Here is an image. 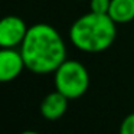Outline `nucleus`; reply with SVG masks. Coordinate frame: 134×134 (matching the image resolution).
Returning a JSON list of instances; mask_svg holds the SVG:
<instances>
[{
	"instance_id": "1",
	"label": "nucleus",
	"mask_w": 134,
	"mask_h": 134,
	"mask_svg": "<svg viewBox=\"0 0 134 134\" xmlns=\"http://www.w3.org/2000/svg\"><path fill=\"white\" fill-rule=\"evenodd\" d=\"M26 69L36 75L53 74L66 61V45L61 33L48 23L29 26L20 45Z\"/></svg>"
},
{
	"instance_id": "2",
	"label": "nucleus",
	"mask_w": 134,
	"mask_h": 134,
	"mask_svg": "<svg viewBox=\"0 0 134 134\" xmlns=\"http://www.w3.org/2000/svg\"><path fill=\"white\" fill-rule=\"evenodd\" d=\"M115 22L108 15L88 12L79 16L69 27L71 43L85 53H99L114 43L117 36Z\"/></svg>"
},
{
	"instance_id": "3",
	"label": "nucleus",
	"mask_w": 134,
	"mask_h": 134,
	"mask_svg": "<svg viewBox=\"0 0 134 134\" xmlns=\"http://www.w3.org/2000/svg\"><path fill=\"white\" fill-rule=\"evenodd\" d=\"M55 90L69 99L81 98L90 87V74L76 59H66L53 72Z\"/></svg>"
},
{
	"instance_id": "4",
	"label": "nucleus",
	"mask_w": 134,
	"mask_h": 134,
	"mask_svg": "<svg viewBox=\"0 0 134 134\" xmlns=\"http://www.w3.org/2000/svg\"><path fill=\"white\" fill-rule=\"evenodd\" d=\"M27 26L22 18L16 15L6 16L0 22V46L16 48L20 46L27 33Z\"/></svg>"
},
{
	"instance_id": "5",
	"label": "nucleus",
	"mask_w": 134,
	"mask_h": 134,
	"mask_svg": "<svg viewBox=\"0 0 134 134\" xmlns=\"http://www.w3.org/2000/svg\"><path fill=\"white\" fill-rule=\"evenodd\" d=\"M26 68L20 51L15 48H3L0 52V81L10 82L16 79Z\"/></svg>"
},
{
	"instance_id": "6",
	"label": "nucleus",
	"mask_w": 134,
	"mask_h": 134,
	"mask_svg": "<svg viewBox=\"0 0 134 134\" xmlns=\"http://www.w3.org/2000/svg\"><path fill=\"white\" fill-rule=\"evenodd\" d=\"M68 101L69 98L61 94L59 91L49 92L41 102V114L48 121H56L59 120L68 110Z\"/></svg>"
},
{
	"instance_id": "7",
	"label": "nucleus",
	"mask_w": 134,
	"mask_h": 134,
	"mask_svg": "<svg viewBox=\"0 0 134 134\" xmlns=\"http://www.w3.org/2000/svg\"><path fill=\"white\" fill-rule=\"evenodd\" d=\"M108 16L117 25L134 20V0H111Z\"/></svg>"
},
{
	"instance_id": "8",
	"label": "nucleus",
	"mask_w": 134,
	"mask_h": 134,
	"mask_svg": "<svg viewBox=\"0 0 134 134\" xmlns=\"http://www.w3.org/2000/svg\"><path fill=\"white\" fill-rule=\"evenodd\" d=\"M90 2V10L94 13H101V15H108L111 0H88Z\"/></svg>"
},
{
	"instance_id": "9",
	"label": "nucleus",
	"mask_w": 134,
	"mask_h": 134,
	"mask_svg": "<svg viewBox=\"0 0 134 134\" xmlns=\"http://www.w3.org/2000/svg\"><path fill=\"white\" fill-rule=\"evenodd\" d=\"M118 134H134V113L128 114L122 118Z\"/></svg>"
},
{
	"instance_id": "10",
	"label": "nucleus",
	"mask_w": 134,
	"mask_h": 134,
	"mask_svg": "<svg viewBox=\"0 0 134 134\" xmlns=\"http://www.w3.org/2000/svg\"><path fill=\"white\" fill-rule=\"evenodd\" d=\"M20 134H41V133H38L35 130H26V131H22Z\"/></svg>"
},
{
	"instance_id": "11",
	"label": "nucleus",
	"mask_w": 134,
	"mask_h": 134,
	"mask_svg": "<svg viewBox=\"0 0 134 134\" xmlns=\"http://www.w3.org/2000/svg\"><path fill=\"white\" fill-rule=\"evenodd\" d=\"M79 2H81V0H79Z\"/></svg>"
}]
</instances>
